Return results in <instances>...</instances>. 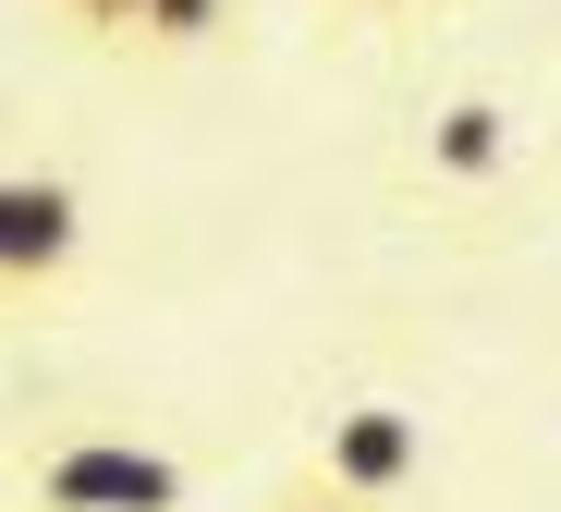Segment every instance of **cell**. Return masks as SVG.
<instances>
[{
  "mask_svg": "<svg viewBox=\"0 0 561 512\" xmlns=\"http://www.w3.org/2000/svg\"><path fill=\"white\" fill-rule=\"evenodd\" d=\"M25 512H196V464L159 452V440H49L25 464Z\"/></svg>",
  "mask_w": 561,
  "mask_h": 512,
  "instance_id": "cell-1",
  "label": "cell"
},
{
  "mask_svg": "<svg viewBox=\"0 0 561 512\" xmlns=\"http://www.w3.org/2000/svg\"><path fill=\"white\" fill-rule=\"evenodd\" d=\"M318 488L354 500V512H391L427 488V416H403V402H342V416L318 428Z\"/></svg>",
  "mask_w": 561,
  "mask_h": 512,
  "instance_id": "cell-2",
  "label": "cell"
},
{
  "mask_svg": "<svg viewBox=\"0 0 561 512\" xmlns=\"http://www.w3.org/2000/svg\"><path fill=\"white\" fill-rule=\"evenodd\" d=\"M85 257V195L61 171H0V293H49Z\"/></svg>",
  "mask_w": 561,
  "mask_h": 512,
  "instance_id": "cell-3",
  "label": "cell"
},
{
  "mask_svg": "<svg viewBox=\"0 0 561 512\" xmlns=\"http://www.w3.org/2000/svg\"><path fill=\"white\" fill-rule=\"evenodd\" d=\"M513 147H525V123H513V98H489V86H463V98H439V111H427V183H463V195H477V183H501L513 171Z\"/></svg>",
  "mask_w": 561,
  "mask_h": 512,
  "instance_id": "cell-4",
  "label": "cell"
},
{
  "mask_svg": "<svg viewBox=\"0 0 561 512\" xmlns=\"http://www.w3.org/2000/svg\"><path fill=\"white\" fill-rule=\"evenodd\" d=\"M220 0H135V49H208Z\"/></svg>",
  "mask_w": 561,
  "mask_h": 512,
  "instance_id": "cell-5",
  "label": "cell"
},
{
  "mask_svg": "<svg viewBox=\"0 0 561 512\" xmlns=\"http://www.w3.org/2000/svg\"><path fill=\"white\" fill-rule=\"evenodd\" d=\"M61 25H85V37H135V0H61Z\"/></svg>",
  "mask_w": 561,
  "mask_h": 512,
  "instance_id": "cell-6",
  "label": "cell"
},
{
  "mask_svg": "<svg viewBox=\"0 0 561 512\" xmlns=\"http://www.w3.org/2000/svg\"><path fill=\"white\" fill-rule=\"evenodd\" d=\"M268 512H354V500H330V488H318V476H306V488H280V500H268Z\"/></svg>",
  "mask_w": 561,
  "mask_h": 512,
  "instance_id": "cell-7",
  "label": "cell"
},
{
  "mask_svg": "<svg viewBox=\"0 0 561 512\" xmlns=\"http://www.w3.org/2000/svg\"><path fill=\"white\" fill-rule=\"evenodd\" d=\"M354 13H415V0H354Z\"/></svg>",
  "mask_w": 561,
  "mask_h": 512,
  "instance_id": "cell-8",
  "label": "cell"
}]
</instances>
